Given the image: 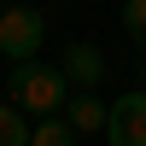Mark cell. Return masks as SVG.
Masks as SVG:
<instances>
[{
  "mask_svg": "<svg viewBox=\"0 0 146 146\" xmlns=\"http://www.w3.org/2000/svg\"><path fill=\"white\" fill-rule=\"evenodd\" d=\"M123 35L146 53V0H123Z\"/></svg>",
  "mask_w": 146,
  "mask_h": 146,
  "instance_id": "obj_8",
  "label": "cell"
},
{
  "mask_svg": "<svg viewBox=\"0 0 146 146\" xmlns=\"http://www.w3.org/2000/svg\"><path fill=\"white\" fill-rule=\"evenodd\" d=\"M29 135H35V129L23 123L18 105H0V146H29Z\"/></svg>",
  "mask_w": 146,
  "mask_h": 146,
  "instance_id": "obj_7",
  "label": "cell"
},
{
  "mask_svg": "<svg viewBox=\"0 0 146 146\" xmlns=\"http://www.w3.org/2000/svg\"><path fill=\"white\" fill-rule=\"evenodd\" d=\"M111 146H146V88H129L111 100V123H105Z\"/></svg>",
  "mask_w": 146,
  "mask_h": 146,
  "instance_id": "obj_3",
  "label": "cell"
},
{
  "mask_svg": "<svg viewBox=\"0 0 146 146\" xmlns=\"http://www.w3.org/2000/svg\"><path fill=\"white\" fill-rule=\"evenodd\" d=\"M64 123L76 129V135H100V129L111 123V105H105L100 94H70V105H64Z\"/></svg>",
  "mask_w": 146,
  "mask_h": 146,
  "instance_id": "obj_5",
  "label": "cell"
},
{
  "mask_svg": "<svg viewBox=\"0 0 146 146\" xmlns=\"http://www.w3.org/2000/svg\"><path fill=\"white\" fill-rule=\"evenodd\" d=\"M29 146H76V129H70L64 117H41L35 135H29Z\"/></svg>",
  "mask_w": 146,
  "mask_h": 146,
  "instance_id": "obj_6",
  "label": "cell"
},
{
  "mask_svg": "<svg viewBox=\"0 0 146 146\" xmlns=\"http://www.w3.org/2000/svg\"><path fill=\"white\" fill-rule=\"evenodd\" d=\"M140 88H146V64H140Z\"/></svg>",
  "mask_w": 146,
  "mask_h": 146,
  "instance_id": "obj_9",
  "label": "cell"
},
{
  "mask_svg": "<svg viewBox=\"0 0 146 146\" xmlns=\"http://www.w3.org/2000/svg\"><path fill=\"white\" fill-rule=\"evenodd\" d=\"M64 88H70V76L58 64H18V76H12V105H18L23 117H53L58 105H64Z\"/></svg>",
  "mask_w": 146,
  "mask_h": 146,
  "instance_id": "obj_1",
  "label": "cell"
},
{
  "mask_svg": "<svg viewBox=\"0 0 146 146\" xmlns=\"http://www.w3.org/2000/svg\"><path fill=\"white\" fill-rule=\"evenodd\" d=\"M47 41V18L35 6H12L0 12V58H12V64H29L35 53H41Z\"/></svg>",
  "mask_w": 146,
  "mask_h": 146,
  "instance_id": "obj_2",
  "label": "cell"
},
{
  "mask_svg": "<svg viewBox=\"0 0 146 146\" xmlns=\"http://www.w3.org/2000/svg\"><path fill=\"white\" fill-rule=\"evenodd\" d=\"M58 70L76 82V94H94V82H105V58H100V47H94V41H76V47L64 53V64H58Z\"/></svg>",
  "mask_w": 146,
  "mask_h": 146,
  "instance_id": "obj_4",
  "label": "cell"
}]
</instances>
